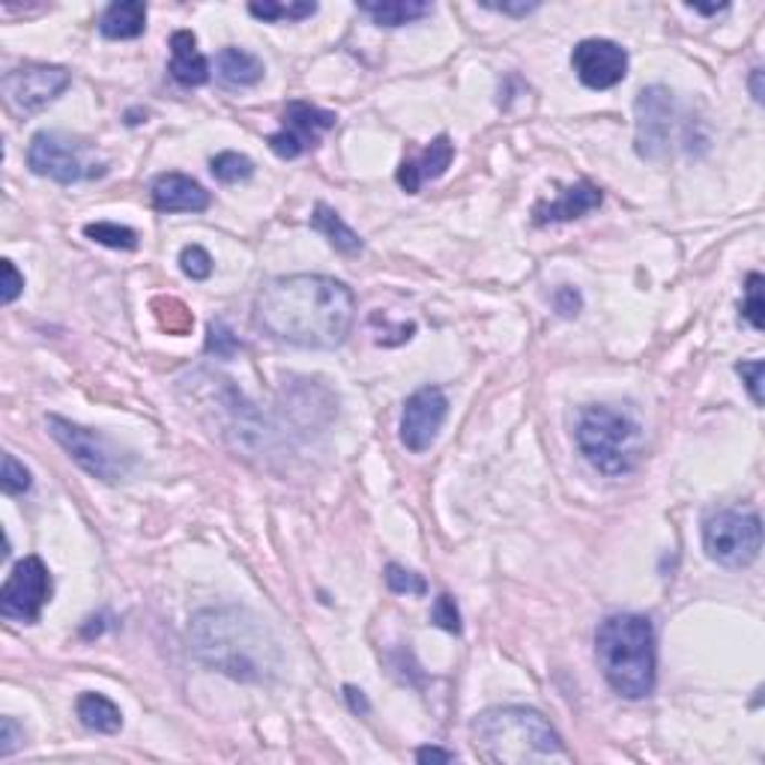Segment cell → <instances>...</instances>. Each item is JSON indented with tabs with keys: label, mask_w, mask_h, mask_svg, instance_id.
<instances>
[{
	"label": "cell",
	"mask_w": 765,
	"mask_h": 765,
	"mask_svg": "<svg viewBox=\"0 0 765 765\" xmlns=\"http://www.w3.org/2000/svg\"><path fill=\"white\" fill-rule=\"evenodd\" d=\"M264 60L255 58L252 51L236 49V45H227L216 54V75L218 81L231 90L255 88L264 81Z\"/></svg>",
	"instance_id": "cell-19"
},
{
	"label": "cell",
	"mask_w": 765,
	"mask_h": 765,
	"mask_svg": "<svg viewBox=\"0 0 765 765\" xmlns=\"http://www.w3.org/2000/svg\"><path fill=\"white\" fill-rule=\"evenodd\" d=\"M344 697L350 703V712H354V715H368V712H371V706H368V700H365V694L359 687L344 685Z\"/></svg>",
	"instance_id": "cell-39"
},
{
	"label": "cell",
	"mask_w": 765,
	"mask_h": 765,
	"mask_svg": "<svg viewBox=\"0 0 765 765\" xmlns=\"http://www.w3.org/2000/svg\"><path fill=\"white\" fill-rule=\"evenodd\" d=\"M687 10L700 12V16H717V12L726 10V3H721V7H703V3H687Z\"/></svg>",
	"instance_id": "cell-42"
},
{
	"label": "cell",
	"mask_w": 765,
	"mask_h": 765,
	"mask_svg": "<svg viewBox=\"0 0 765 765\" xmlns=\"http://www.w3.org/2000/svg\"><path fill=\"white\" fill-rule=\"evenodd\" d=\"M571 69L589 90H610L629 75V51L613 40H583L571 51Z\"/></svg>",
	"instance_id": "cell-14"
},
{
	"label": "cell",
	"mask_w": 765,
	"mask_h": 765,
	"mask_svg": "<svg viewBox=\"0 0 765 765\" xmlns=\"http://www.w3.org/2000/svg\"><path fill=\"white\" fill-rule=\"evenodd\" d=\"M45 425H49L51 440L58 442L60 449L67 451L69 458L93 479L114 484V481L126 479L129 470H132V455H123L120 446H114L105 434L69 422L54 412L45 419Z\"/></svg>",
	"instance_id": "cell-6"
},
{
	"label": "cell",
	"mask_w": 765,
	"mask_h": 765,
	"mask_svg": "<svg viewBox=\"0 0 765 765\" xmlns=\"http://www.w3.org/2000/svg\"><path fill=\"white\" fill-rule=\"evenodd\" d=\"M147 30V7L141 0L111 3L99 19V33L105 40H137Z\"/></svg>",
	"instance_id": "cell-20"
},
{
	"label": "cell",
	"mask_w": 765,
	"mask_h": 765,
	"mask_svg": "<svg viewBox=\"0 0 765 765\" xmlns=\"http://www.w3.org/2000/svg\"><path fill=\"white\" fill-rule=\"evenodd\" d=\"M673 93L661 84L643 88L638 93L634 111H638V135H634V150L640 159L657 162L667 156L670 137H673Z\"/></svg>",
	"instance_id": "cell-12"
},
{
	"label": "cell",
	"mask_w": 765,
	"mask_h": 765,
	"mask_svg": "<svg viewBox=\"0 0 765 765\" xmlns=\"http://www.w3.org/2000/svg\"><path fill=\"white\" fill-rule=\"evenodd\" d=\"M765 296H763V275L751 273L745 282V299H742V317L754 326L756 333L765 329Z\"/></svg>",
	"instance_id": "cell-28"
},
{
	"label": "cell",
	"mask_w": 765,
	"mask_h": 765,
	"mask_svg": "<svg viewBox=\"0 0 765 765\" xmlns=\"http://www.w3.org/2000/svg\"><path fill=\"white\" fill-rule=\"evenodd\" d=\"M28 165L37 177H49L60 186L105 174V165L88 162V144L63 132H37L28 147Z\"/></svg>",
	"instance_id": "cell-8"
},
{
	"label": "cell",
	"mask_w": 765,
	"mask_h": 765,
	"mask_svg": "<svg viewBox=\"0 0 765 765\" xmlns=\"http://www.w3.org/2000/svg\"><path fill=\"white\" fill-rule=\"evenodd\" d=\"M703 550L724 569H747L763 550V520L756 511H715L703 523Z\"/></svg>",
	"instance_id": "cell-7"
},
{
	"label": "cell",
	"mask_w": 765,
	"mask_h": 765,
	"mask_svg": "<svg viewBox=\"0 0 765 765\" xmlns=\"http://www.w3.org/2000/svg\"><path fill=\"white\" fill-rule=\"evenodd\" d=\"M210 171H213V177H216L218 183L234 186V183H246V180H252V174H255V162L248 156H243V153L225 150V153L213 156Z\"/></svg>",
	"instance_id": "cell-25"
},
{
	"label": "cell",
	"mask_w": 765,
	"mask_h": 765,
	"mask_svg": "<svg viewBox=\"0 0 765 765\" xmlns=\"http://www.w3.org/2000/svg\"><path fill=\"white\" fill-rule=\"evenodd\" d=\"M51 571L40 557H24L12 565L10 578L0 589V616L33 625L51 601Z\"/></svg>",
	"instance_id": "cell-10"
},
{
	"label": "cell",
	"mask_w": 765,
	"mask_h": 765,
	"mask_svg": "<svg viewBox=\"0 0 765 765\" xmlns=\"http://www.w3.org/2000/svg\"><path fill=\"white\" fill-rule=\"evenodd\" d=\"M431 619L437 629L449 631V634H461V610H458V604H455V599H451L449 592H440V595H437Z\"/></svg>",
	"instance_id": "cell-32"
},
{
	"label": "cell",
	"mask_w": 765,
	"mask_h": 765,
	"mask_svg": "<svg viewBox=\"0 0 765 765\" xmlns=\"http://www.w3.org/2000/svg\"><path fill=\"white\" fill-rule=\"evenodd\" d=\"M356 10L380 28H404L412 21L428 19L434 7L425 0H377V3H356Z\"/></svg>",
	"instance_id": "cell-21"
},
{
	"label": "cell",
	"mask_w": 765,
	"mask_h": 765,
	"mask_svg": "<svg viewBox=\"0 0 765 765\" xmlns=\"http://www.w3.org/2000/svg\"><path fill=\"white\" fill-rule=\"evenodd\" d=\"M248 12L261 21H303L315 16L317 3H275V0H264V3H248Z\"/></svg>",
	"instance_id": "cell-26"
},
{
	"label": "cell",
	"mask_w": 765,
	"mask_h": 765,
	"mask_svg": "<svg viewBox=\"0 0 765 765\" xmlns=\"http://www.w3.org/2000/svg\"><path fill=\"white\" fill-rule=\"evenodd\" d=\"M75 715L81 726H88L90 733H102V736H114L123 726V712L105 694H93V691L81 694L75 703Z\"/></svg>",
	"instance_id": "cell-23"
},
{
	"label": "cell",
	"mask_w": 765,
	"mask_h": 765,
	"mask_svg": "<svg viewBox=\"0 0 765 765\" xmlns=\"http://www.w3.org/2000/svg\"><path fill=\"white\" fill-rule=\"evenodd\" d=\"M153 312H156L162 329H167L171 335H186L192 329V324H195L192 312L180 299H156Z\"/></svg>",
	"instance_id": "cell-27"
},
{
	"label": "cell",
	"mask_w": 765,
	"mask_h": 765,
	"mask_svg": "<svg viewBox=\"0 0 765 765\" xmlns=\"http://www.w3.org/2000/svg\"><path fill=\"white\" fill-rule=\"evenodd\" d=\"M171 75L183 88H201L210 81V63L197 51V40L192 30H177L171 37Z\"/></svg>",
	"instance_id": "cell-18"
},
{
	"label": "cell",
	"mask_w": 765,
	"mask_h": 765,
	"mask_svg": "<svg viewBox=\"0 0 765 765\" xmlns=\"http://www.w3.org/2000/svg\"><path fill=\"white\" fill-rule=\"evenodd\" d=\"M21 738H24V733L19 730V724L12 717H3L0 721V756H10L21 745Z\"/></svg>",
	"instance_id": "cell-37"
},
{
	"label": "cell",
	"mask_w": 765,
	"mask_h": 765,
	"mask_svg": "<svg viewBox=\"0 0 765 765\" xmlns=\"http://www.w3.org/2000/svg\"><path fill=\"white\" fill-rule=\"evenodd\" d=\"M481 7H484V10L502 12V16H518V19L539 10V3H481Z\"/></svg>",
	"instance_id": "cell-38"
},
{
	"label": "cell",
	"mask_w": 765,
	"mask_h": 765,
	"mask_svg": "<svg viewBox=\"0 0 765 765\" xmlns=\"http://www.w3.org/2000/svg\"><path fill=\"white\" fill-rule=\"evenodd\" d=\"M312 231H317V234L324 236L326 243L335 248V252H341V255H359L363 252V236L356 234L354 227L347 225L338 213H335L333 206L326 204H317L315 213H312Z\"/></svg>",
	"instance_id": "cell-22"
},
{
	"label": "cell",
	"mask_w": 765,
	"mask_h": 765,
	"mask_svg": "<svg viewBox=\"0 0 765 765\" xmlns=\"http://www.w3.org/2000/svg\"><path fill=\"white\" fill-rule=\"evenodd\" d=\"M416 759L419 763H451L455 759V754L451 751H442V747H419L416 751Z\"/></svg>",
	"instance_id": "cell-40"
},
{
	"label": "cell",
	"mask_w": 765,
	"mask_h": 765,
	"mask_svg": "<svg viewBox=\"0 0 765 765\" xmlns=\"http://www.w3.org/2000/svg\"><path fill=\"white\" fill-rule=\"evenodd\" d=\"M553 308H557L562 317H578L580 308H583V296L571 285H562L560 290L553 294Z\"/></svg>",
	"instance_id": "cell-36"
},
{
	"label": "cell",
	"mask_w": 765,
	"mask_h": 765,
	"mask_svg": "<svg viewBox=\"0 0 765 765\" xmlns=\"http://www.w3.org/2000/svg\"><path fill=\"white\" fill-rule=\"evenodd\" d=\"M595 657L608 685L625 700H643L655 691V629L640 613H613L595 631Z\"/></svg>",
	"instance_id": "cell-4"
},
{
	"label": "cell",
	"mask_w": 765,
	"mask_h": 765,
	"mask_svg": "<svg viewBox=\"0 0 765 765\" xmlns=\"http://www.w3.org/2000/svg\"><path fill=\"white\" fill-rule=\"evenodd\" d=\"M601 201H604L601 188L583 180L578 186L562 188L557 201L536 206L532 216H536V225H557V222H571V218H580L592 213V210H599Z\"/></svg>",
	"instance_id": "cell-17"
},
{
	"label": "cell",
	"mask_w": 765,
	"mask_h": 765,
	"mask_svg": "<svg viewBox=\"0 0 765 765\" xmlns=\"http://www.w3.org/2000/svg\"><path fill=\"white\" fill-rule=\"evenodd\" d=\"M188 640L201 664L236 682H269L285 664L282 646L264 619L234 604L195 613Z\"/></svg>",
	"instance_id": "cell-2"
},
{
	"label": "cell",
	"mask_w": 765,
	"mask_h": 765,
	"mask_svg": "<svg viewBox=\"0 0 765 765\" xmlns=\"http://www.w3.org/2000/svg\"><path fill=\"white\" fill-rule=\"evenodd\" d=\"M338 114L326 111L312 102H287L285 114H282V132L269 135V150L278 159H299L308 150H315L320 144V137L335 129Z\"/></svg>",
	"instance_id": "cell-11"
},
{
	"label": "cell",
	"mask_w": 765,
	"mask_h": 765,
	"mask_svg": "<svg viewBox=\"0 0 765 765\" xmlns=\"http://www.w3.org/2000/svg\"><path fill=\"white\" fill-rule=\"evenodd\" d=\"M239 341L234 338V333L227 329L225 324H210V338H206V354H216L222 359L234 354Z\"/></svg>",
	"instance_id": "cell-34"
},
{
	"label": "cell",
	"mask_w": 765,
	"mask_h": 765,
	"mask_svg": "<svg viewBox=\"0 0 765 765\" xmlns=\"http://www.w3.org/2000/svg\"><path fill=\"white\" fill-rule=\"evenodd\" d=\"M180 269L192 278V282H206L213 275V257L204 246H186L180 252Z\"/></svg>",
	"instance_id": "cell-31"
},
{
	"label": "cell",
	"mask_w": 765,
	"mask_h": 765,
	"mask_svg": "<svg viewBox=\"0 0 765 765\" xmlns=\"http://www.w3.org/2000/svg\"><path fill=\"white\" fill-rule=\"evenodd\" d=\"M150 201L159 213H204L210 192L186 174H159L150 186Z\"/></svg>",
	"instance_id": "cell-15"
},
{
	"label": "cell",
	"mask_w": 765,
	"mask_h": 765,
	"mask_svg": "<svg viewBox=\"0 0 765 765\" xmlns=\"http://www.w3.org/2000/svg\"><path fill=\"white\" fill-rule=\"evenodd\" d=\"M84 236L99 243V246L114 248V252H135L137 234L126 225H114V222H93L84 225Z\"/></svg>",
	"instance_id": "cell-24"
},
{
	"label": "cell",
	"mask_w": 765,
	"mask_h": 765,
	"mask_svg": "<svg viewBox=\"0 0 765 765\" xmlns=\"http://www.w3.org/2000/svg\"><path fill=\"white\" fill-rule=\"evenodd\" d=\"M0 488H3V493H10V497L28 493L30 488H33V476H30V470L24 467V463H19V458H16V455H10V451L3 455Z\"/></svg>",
	"instance_id": "cell-29"
},
{
	"label": "cell",
	"mask_w": 765,
	"mask_h": 765,
	"mask_svg": "<svg viewBox=\"0 0 765 765\" xmlns=\"http://www.w3.org/2000/svg\"><path fill=\"white\" fill-rule=\"evenodd\" d=\"M446 416H449V398L440 386H425L419 392H412L401 412V442L416 455H422L437 442Z\"/></svg>",
	"instance_id": "cell-13"
},
{
	"label": "cell",
	"mask_w": 765,
	"mask_h": 765,
	"mask_svg": "<svg viewBox=\"0 0 765 765\" xmlns=\"http://www.w3.org/2000/svg\"><path fill=\"white\" fill-rule=\"evenodd\" d=\"M451 159H455V144H451V137L437 135L419 156L404 159L401 167H398V186H401L407 195H416L425 183L440 180L442 174L449 171Z\"/></svg>",
	"instance_id": "cell-16"
},
{
	"label": "cell",
	"mask_w": 765,
	"mask_h": 765,
	"mask_svg": "<svg viewBox=\"0 0 765 765\" xmlns=\"http://www.w3.org/2000/svg\"><path fill=\"white\" fill-rule=\"evenodd\" d=\"M763 359H751V363L736 365V374L742 377L747 395H751V401H754L756 407H763Z\"/></svg>",
	"instance_id": "cell-33"
},
{
	"label": "cell",
	"mask_w": 765,
	"mask_h": 765,
	"mask_svg": "<svg viewBox=\"0 0 765 765\" xmlns=\"http://www.w3.org/2000/svg\"><path fill=\"white\" fill-rule=\"evenodd\" d=\"M476 754L493 765L571 763L560 733L536 708L497 706L476 715L470 726Z\"/></svg>",
	"instance_id": "cell-3"
},
{
	"label": "cell",
	"mask_w": 765,
	"mask_h": 765,
	"mask_svg": "<svg viewBox=\"0 0 765 765\" xmlns=\"http://www.w3.org/2000/svg\"><path fill=\"white\" fill-rule=\"evenodd\" d=\"M354 320V290L329 275H278L255 296L257 329L303 350L341 347Z\"/></svg>",
	"instance_id": "cell-1"
},
{
	"label": "cell",
	"mask_w": 765,
	"mask_h": 765,
	"mask_svg": "<svg viewBox=\"0 0 765 765\" xmlns=\"http://www.w3.org/2000/svg\"><path fill=\"white\" fill-rule=\"evenodd\" d=\"M751 96H754L756 105H763L765 90H763V69H759V67H756L754 72H751Z\"/></svg>",
	"instance_id": "cell-41"
},
{
	"label": "cell",
	"mask_w": 765,
	"mask_h": 765,
	"mask_svg": "<svg viewBox=\"0 0 765 765\" xmlns=\"http://www.w3.org/2000/svg\"><path fill=\"white\" fill-rule=\"evenodd\" d=\"M386 586L398 592V595H425L428 592L425 580L416 571H407L404 565H398V562L386 565Z\"/></svg>",
	"instance_id": "cell-30"
},
{
	"label": "cell",
	"mask_w": 765,
	"mask_h": 765,
	"mask_svg": "<svg viewBox=\"0 0 765 765\" xmlns=\"http://www.w3.org/2000/svg\"><path fill=\"white\" fill-rule=\"evenodd\" d=\"M69 81H72L69 69L51 67V63H24L3 75L0 93H3V105L16 118H30L54 102L69 88Z\"/></svg>",
	"instance_id": "cell-9"
},
{
	"label": "cell",
	"mask_w": 765,
	"mask_h": 765,
	"mask_svg": "<svg viewBox=\"0 0 765 765\" xmlns=\"http://www.w3.org/2000/svg\"><path fill=\"white\" fill-rule=\"evenodd\" d=\"M580 455L604 476H625L643 455V434L634 419L610 407H586L574 428Z\"/></svg>",
	"instance_id": "cell-5"
},
{
	"label": "cell",
	"mask_w": 765,
	"mask_h": 765,
	"mask_svg": "<svg viewBox=\"0 0 765 765\" xmlns=\"http://www.w3.org/2000/svg\"><path fill=\"white\" fill-rule=\"evenodd\" d=\"M0 269H3V294H0V299H3V305H12L21 296V290H24V275L16 269L12 261H3Z\"/></svg>",
	"instance_id": "cell-35"
}]
</instances>
